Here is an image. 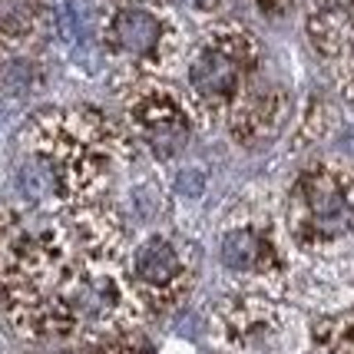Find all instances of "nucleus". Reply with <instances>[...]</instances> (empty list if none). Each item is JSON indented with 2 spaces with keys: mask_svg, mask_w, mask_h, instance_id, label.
<instances>
[{
  "mask_svg": "<svg viewBox=\"0 0 354 354\" xmlns=\"http://www.w3.org/2000/svg\"><path fill=\"white\" fill-rule=\"evenodd\" d=\"M14 189L40 216L100 205L116 169L136 159L123 126L86 106L46 109L20 133Z\"/></svg>",
  "mask_w": 354,
  "mask_h": 354,
  "instance_id": "2",
  "label": "nucleus"
},
{
  "mask_svg": "<svg viewBox=\"0 0 354 354\" xmlns=\"http://www.w3.org/2000/svg\"><path fill=\"white\" fill-rule=\"evenodd\" d=\"M179 189L185 196H199L202 192V172H183L179 176Z\"/></svg>",
  "mask_w": 354,
  "mask_h": 354,
  "instance_id": "14",
  "label": "nucleus"
},
{
  "mask_svg": "<svg viewBox=\"0 0 354 354\" xmlns=\"http://www.w3.org/2000/svg\"><path fill=\"white\" fill-rule=\"evenodd\" d=\"M129 278H133L146 311L166 315L185 301V295L196 281V268L176 239L156 232V235H146L129 252Z\"/></svg>",
  "mask_w": 354,
  "mask_h": 354,
  "instance_id": "9",
  "label": "nucleus"
},
{
  "mask_svg": "<svg viewBox=\"0 0 354 354\" xmlns=\"http://www.w3.org/2000/svg\"><path fill=\"white\" fill-rule=\"evenodd\" d=\"M295 255L338 259L354 245V159H315L292 179L281 205Z\"/></svg>",
  "mask_w": 354,
  "mask_h": 354,
  "instance_id": "4",
  "label": "nucleus"
},
{
  "mask_svg": "<svg viewBox=\"0 0 354 354\" xmlns=\"http://www.w3.org/2000/svg\"><path fill=\"white\" fill-rule=\"evenodd\" d=\"M209 335L216 354H298V318L272 295L232 288L209 311Z\"/></svg>",
  "mask_w": 354,
  "mask_h": 354,
  "instance_id": "6",
  "label": "nucleus"
},
{
  "mask_svg": "<svg viewBox=\"0 0 354 354\" xmlns=\"http://www.w3.org/2000/svg\"><path fill=\"white\" fill-rule=\"evenodd\" d=\"M123 133L136 146V153L153 159H176L189 146V139L199 126V116L189 103V96L169 86V80H129L123 86Z\"/></svg>",
  "mask_w": 354,
  "mask_h": 354,
  "instance_id": "7",
  "label": "nucleus"
},
{
  "mask_svg": "<svg viewBox=\"0 0 354 354\" xmlns=\"http://www.w3.org/2000/svg\"><path fill=\"white\" fill-rule=\"evenodd\" d=\"M0 311L30 341L129 335L146 305L129 278V245L109 205L27 218L0 209Z\"/></svg>",
  "mask_w": 354,
  "mask_h": 354,
  "instance_id": "1",
  "label": "nucleus"
},
{
  "mask_svg": "<svg viewBox=\"0 0 354 354\" xmlns=\"http://www.w3.org/2000/svg\"><path fill=\"white\" fill-rule=\"evenodd\" d=\"M262 77V44L242 24H212L192 44L185 60L189 103L199 126L225 120L242 93Z\"/></svg>",
  "mask_w": 354,
  "mask_h": 354,
  "instance_id": "5",
  "label": "nucleus"
},
{
  "mask_svg": "<svg viewBox=\"0 0 354 354\" xmlns=\"http://www.w3.org/2000/svg\"><path fill=\"white\" fill-rule=\"evenodd\" d=\"M218 265L235 292H259L285 298L295 281V248L275 196L252 189L232 202L218 229Z\"/></svg>",
  "mask_w": 354,
  "mask_h": 354,
  "instance_id": "3",
  "label": "nucleus"
},
{
  "mask_svg": "<svg viewBox=\"0 0 354 354\" xmlns=\"http://www.w3.org/2000/svg\"><path fill=\"white\" fill-rule=\"evenodd\" d=\"M292 116V100L278 83L259 77L248 86L232 109L225 113V129L239 146H262L272 136H278Z\"/></svg>",
  "mask_w": 354,
  "mask_h": 354,
  "instance_id": "10",
  "label": "nucleus"
},
{
  "mask_svg": "<svg viewBox=\"0 0 354 354\" xmlns=\"http://www.w3.org/2000/svg\"><path fill=\"white\" fill-rule=\"evenodd\" d=\"M335 129H338V109L331 106L324 96H311L308 106L301 109V116H298V129H295L292 146L295 149H308V146L322 142Z\"/></svg>",
  "mask_w": 354,
  "mask_h": 354,
  "instance_id": "12",
  "label": "nucleus"
},
{
  "mask_svg": "<svg viewBox=\"0 0 354 354\" xmlns=\"http://www.w3.org/2000/svg\"><path fill=\"white\" fill-rule=\"evenodd\" d=\"M292 3L295 0H255V7H259L265 17H285L292 10Z\"/></svg>",
  "mask_w": 354,
  "mask_h": 354,
  "instance_id": "13",
  "label": "nucleus"
},
{
  "mask_svg": "<svg viewBox=\"0 0 354 354\" xmlns=\"http://www.w3.org/2000/svg\"><path fill=\"white\" fill-rule=\"evenodd\" d=\"M185 3H189L192 10H199V14H218L229 0H185Z\"/></svg>",
  "mask_w": 354,
  "mask_h": 354,
  "instance_id": "15",
  "label": "nucleus"
},
{
  "mask_svg": "<svg viewBox=\"0 0 354 354\" xmlns=\"http://www.w3.org/2000/svg\"><path fill=\"white\" fill-rule=\"evenodd\" d=\"M311 344L318 354H354V305L318 318L311 328Z\"/></svg>",
  "mask_w": 354,
  "mask_h": 354,
  "instance_id": "11",
  "label": "nucleus"
},
{
  "mask_svg": "<svg viewBox=\"0 0 354 354\" xmlns=\"http://www.w3.org/2000/svg\"><path fill=\"white\" fill-rule=\"evenodd\" d=\"M109 50L126 60V80H166L185 57L183 27L162 10L153 7H120L106 20Z\"/></svg>",
  "mask_w": 354,
  "mask_h": 354,
  "instance_id": "8",
  "label": "nucleus"
}]
</instances>
